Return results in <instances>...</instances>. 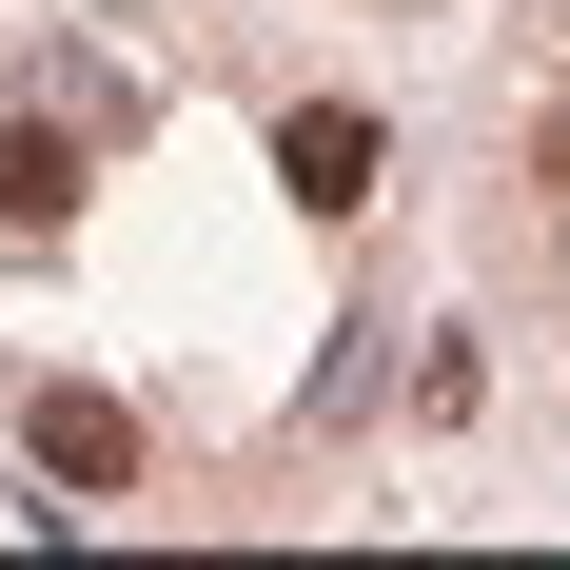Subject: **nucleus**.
<instances>
[{
    "instance_id": "3",
    "label": "nucleus",
    "mask_w": 570,
    "mask_h": 570,
    "mask_svg": "<svg viewBox=\"0 0 570 570\" xmlns=\"http://www.w3.org/2000/svg\"><path fill=\"white\" fill-rule=\"evenodd\" d=\"M59 197H79V158H59L40 118H0V217H20V236H59Z\"/></svg>"
},
{
    "instance_id": "2",
    "label": "nucleus",
    "mask_w": 570,
    "mask_h": 570,
    "mask_svg": "<svg viewBox=\"0 0 570 570\" xmlns=\"http://www.w3.org/2000/svg\"><path fill=\"white\" fill-rule=\"evenodd\" d=\"M20 453H40L59 492H138V413L79 394V374H40V394H20Z\"/></svg>"
},
{
    "instance_id": "1",
    "label": "nucleus",
    "mask_w": 570,
    "mask_h": 570,
    "mask_svg": "<svg viewBox=\"0 0 570 570\" xmlns=\"http://www.w3.org/2000/svg\"><path fill=\"white\" fill-rule=\"evenodd\" d=\"M374 177H394V118L374 99H295L276 118V197L295 217H374Z\"/></svg>"
}]
</instances>
